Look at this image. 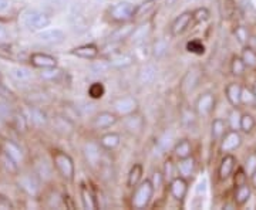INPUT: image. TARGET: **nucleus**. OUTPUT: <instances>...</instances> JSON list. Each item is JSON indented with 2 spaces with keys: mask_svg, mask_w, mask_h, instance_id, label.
Returning a JSON list of instances; mask_svg holds the SVG:
<instances>
[{
  "mask_svg": "<svg viewBox=\"0 0 256 210\" xmlns=\"http://www.w3.org/2000/svg\"><path fill=\"white\" fill-rule=\"evenodd\" d=\"M50 16L38 9H28L24 10L20 16V23L24 28L30 31L43 30L50 24Z\"/></svg>",
  "mask_w": 256,
  "mask_h": 210,
  "instance_id": "obj_1",
  "label": "nucleus"
},
{
  "mask_svg": "<svg viewBox=\"0 0 256 210\" xmlns=\"http://www.w3.org/2000/svg\"><path fill=\"white\" fill-rule=\"evenodd\" d=\"M154 195V185L151 181H144L137 188L132 198V206L136 209H144L151 202V198Z\"/></svg>",
  "mask_w": 256,
  "mask_h": 210,
  "instance_id": "obj_2",
  "label": "nucleus"
},
{
  "mask_svg": "<svg viewBox=\"0 0 256 210\" xmlns=\"http://www.w3.org/2000/svg\"><path fill=\"white\" fill-rule=\"evenodd\" d=\"M53 161H54V166L57 168L58 174L63 176L67 181H73L74 178V162L73 159L67 154L57 151L53 155Z\"/></svg>",
  "mask_w": 256,
  "mask_h": 210,
  "instance_id": "obj_3",
  "label": "nucleus"
},
{
  "mask_svg": "<svg viewBox=\"0 0 256 210\" xmlns=\"http://www.w3.org/2000/svg\"><path fill=\"white\" fill-rule=\"evenodd\" d=\"M37 41L47 46H56L60 44L66 40V34L60 28H50V30H43L36 36Z\"/></svg>",
  "mask_w": 256,
  "mask_h": 210,
  "instance_id": "obj_4",
  "label": "nucleus"
},
{
  "mask_svg": "<svg viewBox=\"0 0 256 210\" xmlns=\"http://www.w3.org/2000/svg\"><path fill=\"white\" fill-rule=\"evenodd\" d=\"M134 6L130 1H120L111 7V18L116 21H126L128 18L134 17Z\"/></svg>",
  "mask_w": 256,
  "mask_h": 210,
  "instance_id": "obj_5",
  "label": "nucleus"
},
{
  "mask_svg": "<svg viewBox=\"0 0 256 210\" xmlns=\"http://www.w3.org/2000/svg\"><path fill=\"white\" fill-rule=\"evenodd\" d=\"M137 101L132 97H122L114 101V110L118 112L120 115H130L137 110Z\"/></svg>",
  "mask_w": 256,
  "mask_h": 210,
  "instance_id": "obj_6",
  "label": "nucleus"
},
{
  "mask_svg": "<svg viewBox=\"0 0 256 210\" xmlns=\"http://www.w3.org/2000/svg\"><path fill=\"white\" fill-rule=\"evenodd\" d=\"M214 107H215V97L212 94H210V92L201 95L198 98V101H196V105H195L198 115H202V117L208 115L210 111L214 110Z\"/></svg>",
  "mask_w": 256,
  "mask_h": 210,
  "instance_id": "obj_7",
  "label": "nucleus"
},
{
  "mask_svg": "<svg viewBox=\"0 0 256 210\" xmlns=\"http://www.w3.org/2000/svg\"><path fill=\"white\" fill-rule=\"evenodd\" d=\"M191 20H192L191 11H185V13H182V14H180L178 17L175 18L174 23H172V26H171V33H172V36H180V34H182L184 31L188 28V26H190Z\"/></svg>",
  "mask_w": 256,
  "mask_h": 210,
  "instance_id": "obj_8",
  "label": "nucleus"
},
{
  "mask_svg": "<svg viewBox=\"0 0 256 210\" xmlns=\"http://www.w3.org/2000/svg\"><path fill=\"white\" fill-rule=\"evenodd\" d=\"M200 80H201V74L198 70H190L188 73L185 74L182 80V90L185 94H190L200 84Z\"/></svg>",
  "mask_w": 256,
  "mask_h": 210,
  "instance_id": "obj_9",
  "label": "nucleus"
},
{
  "mask_svg": "<svg viewBox=\"0 0 256 210\" xmlns=\"http://www.w3.org/2000/svg\"><path fill=\"white\" fill-rule=\"evenodd\" d=\"M30 61H32V64L36 65V67H40V68H52V67L57 65L56 57L48 54H43V53H34V54H32Z\"/></svg>",
  "mask_w": 256,
  "mask_h": 210,
  "instance_id": "obj_10",
  "label": "nucleus"
},
{
  "mask_svg": "<svg viewBox=\"0 0 256 210\" xmlns=\"http://www.w3.org/2000/svg\"><path fill=\"white\" fill-rule=\"evenodd\" d=\"M116 122H117V117H116L114 114L106 111V112H100V114L94 118V121H92V127L97 129H106L112 127Z\"/></svg>",
  "mask_w": 256,
  "mask_h": 210,
  "instance_id": "obj_11",
  "label": "nucleus"
},
{
  "mask_svg": "<svg viewBox=\"0 0 256 210\" xmlns=\"http://www.w3.org/2000/svg\"><path fill=\"white\" fill-rule=\"evenodd\" d=\"M18 183H20L22 189L24 192H28V195H32V196L37 195L38 191H40V182H38V179H37L34 175H26V176H23Z\"/></svg>",
  "mask_w": 256,
  "mask_h": 210,
  "instance_id": "obj_12",
  "label": "nucleus"
},
{
  "mask_svg": "<svg viewBox=\"0 0 256 210\" xmlns=\"http://www.w3.org/2000/svg\"><path fill=\"white\" fill-rule=\"evenodd\" d=\"M124 127L131 134H140L144 128V119L138 114H134V115L130 114L127 118L124 119Z\"/></svg>",
  "mask_w": 256,
  "mask_h": 210,
  "instance_id": "obj_13",
  "label": "nucleus"
},
{
  "mask_svg": "<svg viewBox=\"0 0 256 210\" xmlns=\"http://www.w3.org/2000/svg\"><path fill=\"white\" fill-rule=\"evenodd\" d=\"M84 155L87 158L88 164L92 165V166H96V165L100 162V148H98L97 144H94V142H87L84 145Z\"/></svg>",
  "mask_w": 256,
  "mask_h": 210,
  "instance_id": "obj_14",
  "label": "nucleus"
},
{
  "mask_svg": "<svg viewBox=\"0 0 256 210\" xmlns=\"http://www.w3.org/2000/svg\"><path fill=\"white\" fill-rule=\"evenodd\" d=\"M186 191H188V185H186L184 178H175V179H172V182H171V193H172V196H174L175 199L182 201L184 198H185V195H186Z\"/></svg>",
  "mask_w": 256,
  "mask_h": 210,
  "instance_id": "obj_15",
  "label": "nucleus"
},
{
  "mask_svg": "<svg viewBox=\"0 0 256 210\" xmlns=\"http://www.w3.org/2000/svg\"><path fill=\"white\" fill-rule=\"evenodd\" d=\"M72 54L77 55L80 58H87V60H92L96 58L97 54H98V48L94 46V44H84V46L76 47Z\"/></svg>",
  "mask_w": 256,
  "mask_h": 210,
  "instance_id": "obj_16",
  "label": "nucleus"
},
{
  "mask_svg": "<svg viewBox=\"0 0 256 210\" xmlns=\"http://www.w3.org/2000/svg\"><path fill=\"white\" fill-rule=\"evenodd\" d=\"M235 158L232 155H226L224 159H222V162H220V181H225V179H228L230 174H232V171H234V168H235Z\"/></svg>",
  "mask_w": 256,
  "mask_h": 210,
  "instance_id": "obj_17",
  "label": "nucleus"
},
{
  "mask_svg": "<svg viewBox=\"0 0 256 210\" xmlns=\"http://www.w3.org/2000/svg\"><path fill=\"white\" fill-rule=\"evenodd\" d=\"M156 78V68L152 64L144 65L138 73V81L141 84H151Z\"/></svg>",
  "mask_w": 256,
  "mask_h": 210,
  "instance_id": "obj_18",
  "label": "nucleus"
},
{
  "mask_svg": "<svg viewBox=\"0 0 256 210\" xmlns=\"http://www.w3.org/2000/svg\"><path fill=\"white\" fill-rule=\"evenodd\" d=\"M240 135H239L238 132H235V131H232V132H229L228 135L225 137V139L222 141V151L224 152H229V151H234V149H236L239 145H240Z\"/></svg>",
  "mask_w": 256,
  "mask_h": 210,
  "instance_id": "obj_19",
  "label": "nucleus"
},
{
  "mask_svg": "<svg viewBox=\"0 0 256 210\" xmlns=\"http://www.w3.org/2000/svg\"><path fill=\"white\" fill-rule=\"evenodd\" d=\"M150 33H151V23H146V24H142V26H140L132 31L131 40H132L134 44H140V43H142L146 40Z\"/></svg>",
  "mask_w": 256,
  "mask_h": 210,
  "instance_id": "obj_20",
  "label": "nucleus"
},
{
  "mask_svg": "<svg viewBox=\"0 0 256 210\" xmlns=\"http://www.w3.org/2000/svg\"><path fill=\"white\" fill-rule=\"evenodd\" d=\"M136 28L132 24H127V26H124V27H120L117 28L114 33H111V36L108 37V40L112 41V43H116V41H121V40H126L128 37H131L132 34V31H134Z\"/></svg>",
  "mask_w": 256,
  "mask_h": 210,
  "instance_id": "obj_21",
  "label": "nucleus"
},
{
  "mask_svg": "<svg viewBox=\"0 0 256 210\" xmlns=\"http://www.w3.org/2000/svg\"><path fill=\"white\" fill-rule=\"evenodd\" d=\"M132 57L130 54H114L111 55L110 63L108 64L111 67H116V68H126L128 65L132 64Z\"/></svg>",
  "mask_w": 256,
  "mask_h": 210,
  "instance_id": "obj_22",
  "label": "nucleus"
},
{
  "mask_svg": "<svg viewBox=\"0 0 256 210\" xmlns=\"http://www.w3.org/2000/svg\"><path fill=\"white\" fill-rule=\"evenodd\" d=\"M240 95H242V90H240V87H239V84H235V82H232V84H229L228 87H226V97H228L229 102L232 104V105H239V102H240Z\"/></svg>",
  "mask_w": 256,
  "mask_h": 210,
  "instance_id": "obj_23",
  "label": "nucleus"
},
{
  "mask_svg": "<svg viewBox=\"0 0 256 210\" xmlns=\"http://www.w3.org/2000/svg\"><path fill=\"white\" fill-rule=\"evenodd\" d=\"M249 198H250V188L248 186L246 183L239 185L236 192H235V202H236V205H239V206L245 205L249 201Z\"/></svg>",
  "mask_w": 256,
  "mask_h": 210,
  "instance_id": "obj_24",
  "label": "nucleus"
},
{
  "mask_svg": "<svg viewBox=\"0 0 256 210\" xmlns=\"http://www.w3.org/2000/svg\"><path fill=\"white\" fill-rule=\"evenodd\" d=\"M141 178H142V166L140 164L134 165V166L131 168L130 174H128V186H130V188L137 186L138 182L141 181Z\"/></svg>",
  "mask_w": 256,
  "mask_h": 210,
  "instance_id": "obj_25",
  "label": "nucleus"
},
{
  "mask_svg": "<svg viewBox=\"0 0 256 210\" xmlns=\"http://www.w3.org/2000/svg\"><path fill=\"white\" fill-rule=\"evenodd\" d=\"M194 168H195V161L192 159L191 156L184 158V159H181V162L178 164V171L184 178H188L194 172Z\"/></svg>",
  "mask_w": 256,
  "mask_h": 210,
  "instance_id": "obj_26",
  "label": "nucleus"
},
{
  "mask_svg": "<svg viewBox=\"0 0 256 210\" xmlns=\"http://www.w3.org/2000/svg\"><path fill=\"white\" fill-rule=\"evenodd\" d=\"M100 144L102 148L106 149H114L120 145V135L116 132H111V134H106L104 137L101 138Z\"/></svg>",
  "mask_w": 256,
  "mask_h": 210,
  "instance_id": "obj_27",
  "label": "nucleus"
},
{
  "mask_svg": "<svg viewBox=\"0 0 256 210\" xmlns=\"http://www.w3.org/2000/svg\"><path fill=\"white\" fill-rule=\"evenodd\" d=\"M174 151H175V155L178 156L180 159L188 158V156H191V152H192L191 144H190L186 139H182V141H180V142L175 145Z\"/></svg>",
  "mask_w": 256,
  "mask_h": 210,
  "instance_id": "obj_28",
  "label": "nucleus"
},
{
  "mask_svg": "<svg viewBox=\"0 0 256 210\" xmlns=\"http://www.w3.org/2000/svg\"><path fill=\"white\" fill-rule=\"evenodd\" d=\"M82 199L86 209H97V202L94 199L92 191L86 186H82Z\"/></svg>",
  "mask_w": 256,
  "mask_h": 210,
  "instance_id": "obj_29",
  "label": "nucleus"
},
{
  "mask_svg": "<svg viewBox=\"0 0 256 210\" xmlns=\"http://www.w3.org/2000/svg\"><path fill=\"white\" fill-rule=\"evenodd\" d=\"M4 152H6L13 161H16V162H20V161L23 159V155H22L20 148H18V145H14V144H12V142H6V144H4Z\"/></svg>",
  "mask_w": 256,
  "mask_h": 210,
  "instance_id": "obj_30",
  "label": "nucleus"
},
{
  "mask_svg": "<svg viewBox=\"0 0 256 210\" xmlns=\"http://www.w3.org/2000/svg\"><path fill=\"white\" fill-rule=\"evenodd\" d=\"M12 77L18 81H28L32 77V73L26 67H14L12 68Z\"/></svg>",
  "mask_w": 256,
  "mask_h": 210,
  "instance_id": "obj_31",
  "label": "nucleus"
},
{
  "mask_svg": "<svg viewBox=\"0 0 256 210\" xmlns=\"http://www.w3.org/2000/svg\"><path fill=\"white\" fill-rule=\"evenodd\" d=\"M154 6H156V0H146V1H142L141 4H138L137 9L134 10V17L146 16L150 10L154 9Z\"/></svg>",
  "mask_w": 256,
  "mask_h": 210,
  "instance_id": "obj_32",
  "label": "nucleus"
},
{
  "mask_svg": "<svg viewBox=\"0 0 256 210\" xmlns=\"http://www.w3.org/2000/svg\"><path fill=\"white\" fill-rule=\"evenodd\" d=\"M30 117H32V121L36 124L37 127H43L47 124V117L46 114L38 108H32L30 110Z\"/></svg>",
  "mask_w": 256,
  "mask_h": 210,
  "instance_id": "obj_33",
  "label": "nucleus"
},
{
  "mask_svg": "<svg viewBox=\"0 0 256 210\" xmlns=\"http://www.w3.org/2000/svg\"><path fill=\"white\" fill-rule=\"evenodd\" d=\"M104 92H106V88H104V85L101 82H94V84L90 85V88H88V95L92 98H94V100L101 98L104 95Z\"/></svg>",
  "mask_w": 256,
  "mask_h": 210,
  "instance_id": "obj_34",
  "label": "nucleus"
},
{
  "mask_svg": "<svg viewBox=\"0 0 256 210\" xmlns=\"http://www.w3.org/2000/svg\"><path fill=\"white\" fill-rule=\"evenodd\" d=\"M225 132V122L222 119H215L212 122V137L214 139H220Z\"/></svg>",
  "mask_w": 256,
  "mask_h": 210,
  "instance_id": "obj_35",
  "label": "nucleus"
},
{
  "mask_svg": "<svg viewBox=\"0 0 256 210\" xmlns=\"http://www.w3.org/2000/svg\"><path fill=\"white\" fill-rule=\"evenodd\" d=\"M242 60L248 67H256V54L252 48H245L242 53Z\"/></svg>",
  "mask_w": 256,
  "mask_h": 210,
  "instance_id": "obj_36",
  "label": "nucleus"
},
{
  "mask_svg": "<svg viewBox=\"0 0 256 210\" xmlns=\"http://www.w3.org/2000/svg\"><path fill=\"white\" fill-rule=\"evenodd\" d=\"M255 127V119L252 118L249 114H245L240 117V128L244 132H250Z\"/></svg>",
  "mask_w": 256,
  "mask_h": 210,
  "instance_id": "obj_37",
  "label": "nucleus"
},
{
  "mask_svg": "<svg viewBox=\"0 0 256 210\" xmlns=\"http://www.w3.org/2000/svg\"><path fill=\"white\" fill-rule=\"evenodd\" d=\"M186 50H188L190 53H195V54H204L205 47H204V44H202L201 41L192 40V41H190V43L186 44Z\"/></svg>",
  "mask_w": 256,
  "mask_h": 210,
  "instance_id": "obj_38",
  "label": "nucleus"
},
{
  "mask_svg": "<svg viewBox=\"0 0 256 210\" xmlns=\"http://www.w3.org/2000/svg\"><path fill=\"white\" fill-rule=\"evenodd\" d=\"M208 17H210V11H208V9H205V7H200V9H196L192 13V18H195L196 23L205 21Z\"/></svg>",
  "mask_w": 256,
  "mask_h": 210,
  "instance_id": "obj_39",
  "label": "nucleus"
},
{
  "mask_svg": "<svg viewBox=\"0 0 256 210\" xmlns=\"http://www.w3.org/2000/svg\"><path fill=\"white\" fill-rule=\"evenodd\" d=\"M245 63H244V60L242 58H238V57H235L234 58V61H232V73L235 74V75H240V74L244 73V70H245Z\"/></svg>",
  "mask_w": 256,
  "mask_h": 210,
  "instance_id": "obj_40",
  "label": "nucleus"
},
{
  "mask_svg": "<svg viewBox=\"0 0 256 210\" xmlns=\"http://www.w3.org/2000/svg\"><path fill=\"white\" fill-rule=\"evenodd\" d=\"M171 142H172V138H171V135L165 134V135H162V137L158 139L156 146H158V149H161V151H166V149L171 146Z\"/></svg>",
  "mask_w": 256,
  "mask_h": 210,
  "instance_id": "obj_41",
  "label": "nucleus"
},
{
  "mask_svg": "<svg viewBox=\"0 0 256 210\" xmlns=\"http://www.w3.org/2000/svg\"><path fill=\"white\" fill-rule=\"evenodd\" d=\"M229 124L232 129H238L240 127V115L238 111H232V114L229 115Z\"/></svg>",
  "mask_w": 256,
  "mask_h": 210,
  "instance_id": "obj_42",
  "label": "nucleus"
},
{
  "mask_svg": "<svg viewBox=\"0 0 256 210\" xmlns=\"http://www.w3.org/2000/svg\"><path fill=\"white\" fill-rule=\"evenodd\" d=\"M246 171H248V174L249 175H252L254 172L256 171V154H250V155L248 156V159H246Z\"/></svg>",
  "mask_w": 256,
  "mask_h": 210,
  "instance_id": "obj_43",
  "label": "nucleus"
},
{
  "mask_svg": "<svg viewBox=\"0 0 256 210\" xmlns=\"http://www.w3.org/2000/svg\"><path fill=\"white\" fill-rule=\"evenodd\" d=\"M166 50H168V47H166L165 41H156V46H154V55L156 57H162L166 53Z\"/></svg>",
  "mask_w": 256,
  "mask_h": 210,
  "instance_id": "obj_44",
  "label": "nucleus"
},
{
  "mask_svg": "<svg viewBox=\"0 0 256 210\" xmlns=\"http://www.w3.org/2000/svg\"><path fill=\"white\" fill-rule=\"evenodd\" d=\"M60 73H62L60 70H57L56 67H52V68H46V71L42 73V77H44L46 80H54L60 75Z\"/></svg>",
  "mask_w": 256,
  "mask_h": 210,
  "instance_id": "obj_45",
  "label": "nucleus"
},
{
  "mask_svg": "<svg viewBox=\"0 0 256 210\" xmlns=\"http://www.w3.org/2000/svg\"><path fill=\"white\" fill-rule=\"evenodd\" d=\"M255 94L249 91L248 88L242 90V95H240V102H245V104H252L255 101Z\"/></svg>",
  "mask_w": 256,
  "mask_h": 210,
  "instance_id": "obj_46",
  "label": "nucleus"
},
{
  "mask_svg": "<svg viewBox=\"0 0 256 210\" xmlns=\"http://www.w3.org/2000/svg\"><path fill=\"white\" fill-rule=\"evenodd\" d=\"M12 209H14V206H13V203L10 202L9 198H6V196L0 195V210H12Z\"/></svg>",
  "mask_w": 256,
  "mask_h": 210,
  "instance_id": "obj_47",
  "label": "nucleus"
},
{
  "mask_svg": "<svg viewBox=\"0 0 256 210\" xmlns=\"http://www.w3.org/2000/svg\"><path fill=\"white\" fill-rule=\"evenodd\" d=\"M108 65L110 64H106V63H96V64H92V73L94 74H101V73H104L107 68H108Z\"/></svg>",
  "mask_w": 256,
  "mask_h": 210,
  "instance_id": "obj_48",
  "label": "nucleus"
},
{
  "mask_svg": "<svg viewBox=\"0 0 256 210\" xmlns=\"http://www.w3.org/2000/svg\"><path fill=\"white\" fill-rule=\"evenodd\" d=\"M235 34H236V37H238V40L240 41V43H245V41L248 40V31L244 27L236 28Z\"/></svg>",
  "mask_w": 256,
  "mask_h": 210,
  "instance_id": "obj_49",
  "label": "nucleus"
},
{
  "mask_svg": "<svg viewBox=\"0 0 256 210\" xmlns=\"http://www.w3.org/2000/svg\"><path fill=\"white\" fill-rule=\"evenodd\" d=\"M205 191H206V181L204 179V181H201V182L198 183V188H196V193H205Z\"/></svg>",
  "mask_w": 256,
  "mask_h": 210,
  "instance_id": "obj_50",
  "label": "nucleus"
},
{
  "mask_svg": "<svg viewBox=\"0 0 256 210\" xmlns=\"http://www.w3.org/2000/svg\"><path fill=\"white\" fill-rule=\"evenodd\" d=\"M161 182H162V178H161V174H156L154 175V188H158L160 185H161Z\"/></svg>",
  "mask_w": 256,
  "mask_h": 210,
  "instance_id": "obj_51",
  "label": "nucleus"
},
{
  "mask_svg": "<svg viewBox=\"0 0 256 210\" xmlns=\"http://www.w3.org/2000/svg\"><path fill=\"white\" fill-rule=\"evenodd\" d=\"M8 7H9V0H0V11H4Z\"/></svg>",
  "mask_w": 256,
  "mask_h": 210,
  "instance_id": "obj_52",
  "label": "nucleus"
},
{
  "mask_svg": "<svg viewBox=\"0 0 256 210\" xmlns=\"http://www.w3.org/2000/svg\"><path fill=\"white\" fill-rule=\"evenodd\" d=\"M171 169H172V165H171V162H166V165H165V175H166V176H171V175H172Z\"/></svg>",
  "mask_w": 256,
  "mask_h": 210,
  "instance_id": "obj_53",
  "label": "nucleus"
},
{
  "mask_svg": "<svg viewBox=\"0 0 256 210\" xmlns=\"http://www.w3.org/2000/svg\"><path fill=\"white\" fill-rule=\"evenodd\" d=\"M6 37H8V31H6V28L0 24V40H4Z\"/></svg>",
  "mask_w": 256,
  "mask_h": 210,
  "instance_id": "obj_54",
  "label": "nucleus"
},
{
  "mask_svg": "<svg viewBox=\"0 0 256 210\" xmlns=\"http://www.w3.org/2000/svg\"><path fill=\"white\" fill-rule=\"evenodd\" d=\"M252 185L256 188V171L252 174Z\"/></svg>",
  "mask_w": 256,
  "mask_h": 210,
  "instance_id": "obj_55",
  "label": "nucleus"
},
{
  "mask_svg": "<svg viewBox=\"0 0 256 210\" xmlns=\"http://www.w3.org/2000/svg\"><path fill=\"white\" fill-rule=\"evenodd\" d=\"M175 1H176V0H166V3H168V4H174Z\"/></svg>",
  "mask_w": 256,
  "mask_h": 210,
  "instance_id": "obj_56",
  "label": "nucleus"
},
{
  "mask_svg": "<svg viewBox=\"0 0 256 210\" xmlns=\"http://www.w3.org/2000/svg\"><path fill=\"white\" fill-rule=\"evenodd\" d=\"M254 94H255V97H256V84H255V87H254Z\"/></svg>",
  "mask_w": 256,
  "mask_h": 210,
  "instance_id": "obj_57",
  "label": "nucleus"
},
{
  "mask_svg": "<svg viewBox=\"0 0 256 210\" xmlns=\"http://www.w3.org/2000/svg\"><path fill=\"white\" fill-rule=\"evenodd\" d=\"M0 77H2V74H0Z\"/></svg>",
  "mask_w": 256,
  "mask_h": 210,
  "instance_id": "obj_58",
  "label": "nucleus"
}]
</instances>
